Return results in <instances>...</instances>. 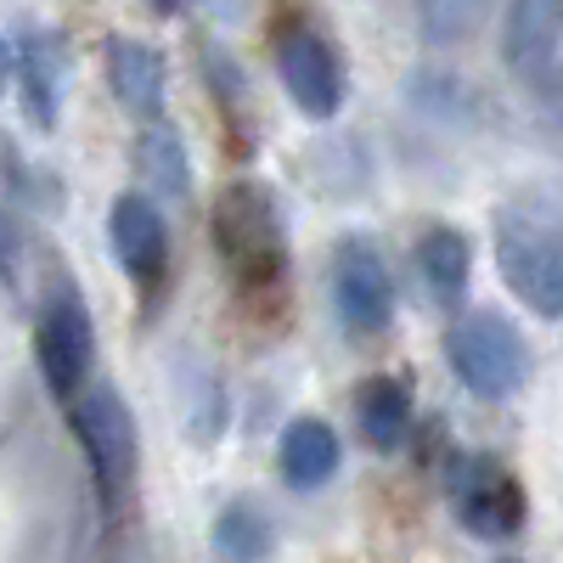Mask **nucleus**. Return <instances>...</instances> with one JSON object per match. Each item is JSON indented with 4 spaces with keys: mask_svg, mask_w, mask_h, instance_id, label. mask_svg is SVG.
<instances>
[{
    "mask_svg": "<svg viewBox=\"0 0 563 563\" xmlns=\"http://www.w3.org/2000/svg\"><path fill=\"white\" fill-rule=\"evenodd\" d=\"M496 265L536 316H563V186H525L496 209Z\"/></svg>",
    "mask_w": 563,
    "mask_h": 563,
    "instance_id": "nucleus-1",
    "label": "nucleus"
},
{
    "mask_svg": "<svg viewBox=\"0 0 563 563\" xmlns=\"http://www.w3.org/2000/svg\"><path fill=\"white\" fill-rule=\"evenodd\" d=\"M445 355L451 372L485 400H507L519 395V384L530 378V350L519 339V327L496 310H467L456 316V327L445 333Z\"/></svg>",
    "mask_w": 563,
    "mask_h": 563,
    "instance_id": "nucleus-2",
    "label": "nucleus"
},
{
    "mask_svg": "<svg viewBox=\"0 0 563 563\" xmlns=\"http://www.w3.org/2000/svg\"><path fill=\"white\" fill-rule=\"evenodd\" d=\"M214 243H220V260L231 265V276H243L249 288L271 282L282 271V220H276V203L260 192V186H249V180L225 186L220 203H214Z\"/></svg>",
    "mask_w": 563,
    "mask_h": 563,
    "instance_id": "nucleus-3",
    "label": "nucleus"
},
{
    "mask_svg": "<svg viewBox=\"0 0 563 563\" xmlns=\"http://www.w3.org/2000/svg\"><path fill=\"white\" fill-rule=\"evenodd\" d=\"M74 434L90 456V474H97L102 496L108 501L124 496L135 479V417L113 384H85L74 395Z\"/></svg>",
    "mask_w": 563,
    "mask_h": 563,
    "instance_id": "nucleus-4",
    "label": "nucleus"
},
{
    "mask_svg": "<svg viewBox=\"0 0 563 563\" xmlns=\"http://www.w3.org/2000/svg\"><path fill=\"white\" fill-rule=\"evenodd\" d=\"M451 507L462 530H474L485 541H507L525 525V490L496 456H462L451 467Z\"/></svg>",
    "mask_w": 563,
    "mask_h": 563,
    "instance_id": "nucleus-5",
    "label": "nucleus"
},
{
    "mask_svg": "<svg viewBox=\"0 0 563 563\" xmlns=\"http://www.w3.org/2000/svg\"><path fill=\"white\" fill-rule=\"evenodd\" d=\"M34 350H40V372H45V384H52V395L74 400L90 378V355H97V333H90V316H85L79 294H57L45 305Z\"/></svg>",
    "mask_w": 563,
    "mask_h": 563,
    "instance_id": "nucleus-6",
    "label": "nucleus"
},
{
    "mask_svg": "<svg viewBox=\"0 0 563 563\" xmlns=\"http://www.w3.org/2000/svg\"><path fill=\"white\" fill-rule=\"evenodd\" d=\"M276 74L282 90L294 97V108H305L310 119H333L344 108V68L333 57V45L310 29H288L276 45Z\"/></svg>",
    "mask_w": 563,
    "mask_h": 563,
    "instance_id": "nucleus-7",
    "label": "nucleus"
},
{
    "mask_svg": "<svg viewBox=\"0 0 563 563\" xmlns=\"http://www.w3.org/2000/svg\"><path fill=\"white\" fill-rule=\"evenodd\" d=\"M333 294H339V316L350 333H378L395 316V282L389 265L378 260L372 243H344L339 265H333Z\"/></svg>",
    "mask_w": 563,
    "mask_h": 563,
    "instance_id": "nucleus-8",
    "label": "nucleus"
},
{
    "mask_svg": "<svg viewBox=\"0 0 563 563\" xmlns=\"http://www.w3.org/2000/svg\"><path fill=\"white\" fill-rule=\"evenodd\" d=\"M563 45V0H507L501 57L519 79H541Z\"/></svg>",
    "mask_w": 563,
    "mask_h": 563,
    "instance_id": "nucleus-9",
    "label": "nucleus"
},
{
    "mask_svg": "<svg viewBox=\"0 0 563 563\" xmlns=\"http://www.w3.org/2000/svg\"><path fill=\"white\" fill-rule=\"evenodd\" d=\"M108 231H113V249L124 260V271L135 282H158L164 276V260H169V225L158 214L153 198H141V192H124L108 214Z\"/></svg>",
    "mask_w": 563,
    "mask_h": 563,
    "instance_id": "nucleus-10",
    "label": "nucleus"
},
{
    "mask_svg": "<svg viewBox=\"0 0 563 563\" xmlns=\"http://www.w3.org/2000/svg\"><path fill=\"white\" fill-rule=\"evenodd\" d=\"M108 85H113V97L141 113V119H153L164 108V57L153 52V45H141V40H108Z\"/></svg>",
    "mask_w": 563,
    "mask_h": 563,
    "instance_id": "nucleus-11",
    "label": "nucleus"
},
{
    "mask_svg": "<svg viewBox=\"0 0 563 563\" xmlns=\"http://www.w3.org/2000/svg\"><path fill=\"white\" fill-rule=\"evenodd\" d=\"M18 74H23V108L40 130H52L63 113V52L45 29H29L18 40Z\"/></svg>",
    "mask_w": 563,
    "mask_h": 563,
    "instance_id": "nucleus-12",
    "label": "nucleus"
},
{
    "mask_svg": "<svg viewBox=\"0 0 563 563\" xmlns=\"http://www.w3.org/2000/svg\"><path fill=\"white\" fill-rule=\"evenodd\" d=\"M282 474H288V485H299V490L327 485L339 474V434L316 417L288 422V434H282Z\"/></svg>",
    "mask_w": 563,
    "mask_h": 563,
    "instance_id": "nucleus-13",
    "label": "nucleus"
},
{
    "mask_svg": "<svg viewBox=\"0 0 563 563\" xmlns=\"http://www.w3.org/2000/svg\"><path fill=\"white\" fill-rule=\"evenodd\" d=\"M355 422H361L366 445L395 451V445L406 440V429H411V395H406V384L372 378V384L361 389V400H355Z\"/></svg>",
    "mask_w": 563,
    "mask_h": 563,
    "instance_id": "nucleus-14",
    "label": "nucleus"
},
{
    "mask_svg": "<svg viewBox=\"0 0 563 563\" xmlns=\"http://www.w3.org/2000/svg\"><path fill=\"white\" fill-rule=\"evenodd\" d=\"M417 265H422V282H429V294L456 305L462 288H467V238L451 225H434L429 238L417 243Z\"/></svg>",
    "mask_w": 563,
    "mask_h": 563,
    "instance_id": "nucleus-15",
    "label": "nucleus"
},
{
    "mask_svg": "<svg viewBox=\"0 0 563 563\" xmlns=\"http://www.w3.org/2000/svg\"><path fill=\"white\" fill-rule=\"evenodd\" d=\"M214 547L231 563H265V552H271V519H265L260 507H249V501L225 507L220 525H214Z\"/></svg>",
    "mask_w": 563,
    "mask_h": 563,
    "instance_id": "nucleus-16",
    "label": "nucleus"
},
{
    "mask_svg": "<svg viewBox=\"0 0 563 563\" xmlns=\"http://www.w3.org/2000/svg\"><path fill=\"white\" fill-rule=\"evenodd\" d=\"M490 12V0H422V34L434 45H456L467 40Z\"/></svg>",
    "mask_w": 563,
    "mask_h": 563,
    "instance_id": "nucleus-17",
    "label": "nucleus"
},
{
    "mask_svg": "<svg viewBox=\"0 0 563 563\" xmlns=\"http://www.w3.org/2000/svg\"><path fill=\"white\" fill-rule=\"evenodd\" d=\"M141 164H147V175L153 180H164V192H180L186 186V158H180V141H175V130L158 119V124H147V135H141Z\"/></svg>",
    "mask_w": 563,
    "mask_h": 563,
    "instance_id": "nucleus-18",
    "label": "nucleus"
},
{
    "mask_svg": "<svg viewBox=\"0 0 563 563\" xmlns=\"http://www.w3.org/2000/svg\"><path fill=\"white\" fill-rule=\"evenodd\" d=\"M147 7H153V12H175V7H180V0H147Z\"/></svg>",
    "mask_w": 563,
    "mask_h": 563,
    "instance_id": "nucleus-19",
    "label": "nucleus"
}]
</instances>
